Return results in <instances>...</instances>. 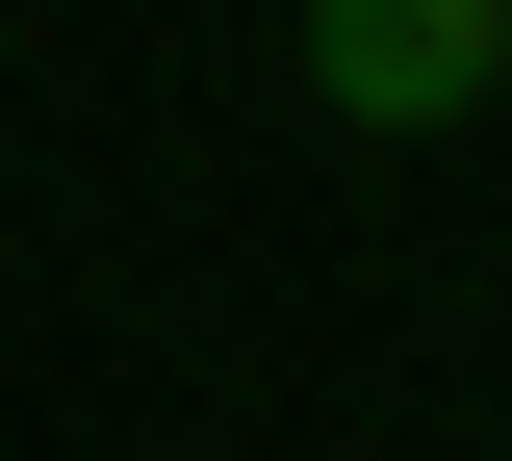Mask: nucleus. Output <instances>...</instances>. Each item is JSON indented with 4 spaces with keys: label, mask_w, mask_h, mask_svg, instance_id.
<instances>
[{
    "label": "nucleus",
    "mask_w": 512,
    "mask_h": 461,
    "mask_svg": "<svg viewBox=\"0 0 512 461\" xmlns=\"http://www.w3.org/2000/svg\"><path fill=\"white\" fill-rule=\"evenodd\" d=\"M512 77V0H308V103L333 129H461Z\"/></svg>",
    "instance_id": "f257e3e1"
}]
</instances>
